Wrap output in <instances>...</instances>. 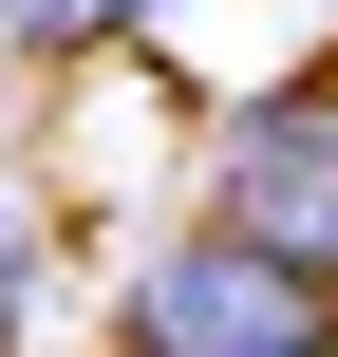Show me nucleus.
Returning a JSON list of instances; mask_svg holds the SVG:
<instances>
[{
	"mask_svg": "<svg viewBox=\"0 0 338 357\" xmlns=\"http://www.w3.org/2000/svg\"><path fill=\"white\" fill-rule=\"evenodd\" d=\"M132 19H151V0H0V38H19V56H113Z\"/></svg>",
	"mask_w": 338,
	"mask_h": 357,
	"instance_id": "7ed1b4c3",
	"label": "nucleus"
},
{
	"mask_svg": "<svg viewBox=\"0 0 338 357\" xmlns=\"http://www.w3.org/2000/svg\"><path fill=\"white\" fill-rule=\"evenodd\" d=\"M207 226H245V245H282L301 282H338V56L207 113Z\"/></svg>",
	"mask_w": 338,
	"mask_h": 357,
	"instance_id": "f03ea898",
	"label": "nucleus"
},
{
	"mask_svg": "<svg viewBox=\"0 0 338 357\" xmlns=\"http://www.w3.org/2000/svg\"><path fill=\"white\" fill-rule=\"evenodd\" d=\"M0 339H19V264H0Z\"/></svg>",
	"mask_w": 338,
	"mask_h": 357,
	"instance_id": "20e7f679",
	"label": "nucleus"
},
{
	"mask_svg": "<svg viewBox=\"0 0 338 357\" xmlns=\"http://www.w3.org/2000/svg\"><path fill=\"white\" fill-rule=\"evenodd\" d=\"M113 357H338V282H301L245 226H169L113 282Z\"/></svg>",
	"mask_w": 338,
	"mask_h": 357,
	"instance_id": "f257e3e1",
	"label": "nucleus"
}]
</instances>
